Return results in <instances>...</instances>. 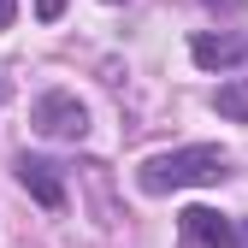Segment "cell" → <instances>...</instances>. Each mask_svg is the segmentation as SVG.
<instances>
[{
    "mask_svg": "<svg viewBox=\"0 0 248 248\" xmlns=\"http://www.w3.org/2000/svg\"><path fill=\"white\" fill-rule=\"evenodd\" d=\"M189 53H195L201 71H231L248 59V30H201L189 42Z\"/></svg>",
    "mask_w": 248,
    "mask_h": 248,
    "instance_id": "3",
    "label": "cell"
},
{
    "mask_svg": "<svg viewBox=\"0 0 248 248\" xmlns=\"http://www.w3.org/2000/svg\"><path fill=\"white\" fill-rule=\"evenodd\" d=\"M177 225H183V236L201 242V248H242L236 219H225V213H213V207H183Z\"/></svg>",
    "mask_w": 248,
    "mask_h": 248,
    "instance_id": "4",
    "label": "cell"
},
{
    "mask_svg": "<svg viewBox=\"0 0 248 248\" xmlns=\"http://www.w3.org/2000/svg\"><path fill=\"white\" fill-rule=\"evenodd\" d=\"M30 124H36V130H42L47 142H77V136L89 130V112H83V101H77V95L53 89V95H42V101H36Z\"/></svg>",
    "mask_w": 248,
    "mask_h": 248,
    "instance_id": "2",
    "label": "cell"
},
{
    "mask_svg": "<svg viewBox=\"0 0 248 248\" xmlns=\"http://www.w3.org/2000/svg\"><path fill=\"white\" fill-rule=\"evenodd\" d=\"M225 154L219 148H177V154H154V160H142L136 183L142 195H166V189H189V183H219L225 177Z\"/></svg>",
    "mask_w": 248,
    "mask_h": 248,
    "instance_id": "1",
    "label": "cell"
},
{
    "mask_svg": "<svg viewBox=\"0 0 248 248\" xmlns=\"http://www.w3.org/2000/svg\"><path fill=\"white\" fill-rule=\"evenodd\" d=\"M207 6H236V0H207Z\"/></svg>",
    "mask_w": 248,
    "mask_h": 248,
    "instance_id": "10",
    "label": "cell"
},
{
    "mask_svg": "<svg viewBox=\"0 0 248 248\" xmlns=\"http://www.w3.org/2000/svg\"><path fill=\"white\" fill-rule=\"evenodd\" d=\"M236 236H242V248H248V225H236Z\"/></svg>",
    "mask_w": 248,
    "mask_h": 248,
    "instance_id": "9",
    "label": "cell"
},
{
    "mask_svg": "<svg viewBox=\"0 0 248 248\" xmlns=\"http://www.w3.org/2000/svg\"><path fill=\"white\" fill-rule=\"evenodd\" d=\"M18 183H24V189L36 195L47 213H59V207H65V183H59V166H47V160H30V154H24V160H18Z\"/></svg>",
    "mask_w": 248,
    "mask_h": 248,
    "instance_id": "5",
    "label": "cell"
},
{
    "mask_svg": "<svg viewBox=\"0 0 248 248\" xmlns=\"http://www.w3.org/2000/svg\"><path fill=\"white\" fill-rule=\"evenodd\" d=\"M59 12H65V0H36V18H47V24H53Z\"/></svg>",
    "mask_w": 248,
    "mask_h": 248,
    "instance_id": "7",
    "label": "cell"
},
{
    "mask_svg": "<svg viewBox=\"0 0 248 248\" xmlns=\"http://www.w3.org/2000/svg\"><path fill=\"white\" fill-rule=\"evenodd\" d=\"M12 18H18V0H0V30H6Z\"/></svg>",
    "mask_w": 248,
    "mask_h": 248,
    "instance_id": "8",
    "label": "cell"
},
{
    "mask_svg": "<svg viewBox=\"0 0 248 248\" xmlns=\"http://www.w3.org/2000/svg\"><path fill=\"white\" fill-rule=\"evenodd\" d=\"M219 118H231V124L248 118V77H236V83L219 89Z\"/></svg>",
    "mask_w": 248,
    "mask_h": 248,
    "instance_id": "6",
    "label": "cell"
}]
</instances>
